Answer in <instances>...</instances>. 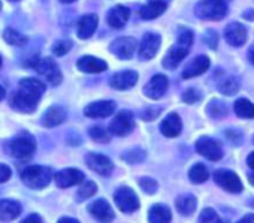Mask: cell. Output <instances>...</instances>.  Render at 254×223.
<instances>
[{
	"mask_svg": "<svg viewBox=\"0 0 254 223\" xmlns=\"http://www.w3.org/2000/svg\"><path fill=\"white\" fill-rule=\"evenodd\" d=\"M45 88L47 87L35 78H26L20 81L18 90L12 94L11 106L20 113H33L42 94L45 93Z\"/></svg>",
	"mask_w": 254,
	"mask_h": 223,
	"instance_id": "cell-1",
	"label": "cell"
},
{
	"mask_svg": "<svg viewBox=\"0 0 254 223\" xmlns=\"http://www.w3.org/2000/svg\"><path fill=\"white\" fill-rule=\"evenodd\" d=\"M196 15L205 21H220L227 15L226 0H200L194 8Z\"/></svg>",
	"mask_w": 254,
	"mask_h": 223,
	"instance_id": "cell-2",
	"label": "cell"
},
{
	"mask_svg": "<svg viewBox=\"0 0 254 223\" xmlns=\"http://www.w3.org/2000/svg\"><path fill=\"white\" fill-rule=\"evenodd\" d=\"M51 169L45 166H27L21 171V180L30 189H44L51 181Z\"/></svg>",
	"mask_w": 254,
	"mask_h": 223,
	"instance_id": "cell-3",
	"label": "cell"
},
{
	"mask_svg": "<svg viewBox=\"0 0 254 223\" xmlns=\"http://www.w3.org/2000/svg\"><path fill=\"white\" fill-rule=\"evenodd\" d=\"M36 151V140L29 135L23 134L17 138H14L8 146V153L17 159H29Z\"/></svg>",
	"mask_w": 254,
	"mask_h": 223,
	"instance_id": "cell-4",
	"label": "cell"
},
{
	"mask_svg": "<svg viewBox=\"0 0 254 223\" xmlns=\"http://www.w3.org/2000/svg\"><path fill=\"white\" fill-rule=\"evenodd\" d=\"M114 201H115L117 207L123 213H127V214H130L139 208V199H138L136 193L127 186L117 189V192L114 193Z\"/></svg>",
	"mask_w": 254,
	"mask_h": 223,
	"instance_id": "cell-5",
	"label": "cell"
},
{
	"mask_svg": "<svg viewBox=\"0 0 254 223\" xmlns=\"http://www.w3.org/2000/svg\"><path fill=\"white\" fill-rule=\"evenodd\" d=\"M36 72H39L42 76L47 78V81L51 85H59L62 82V72L57 63L53 59L44 57V59H36L35 63L32 65Z\"/></svg>",
	"mask_w": 254,
	"mask_h": 223,
	"instance_id": "cell-6",
	"label": "cell"
},
{
	"mask_svg": "<svg viewBox=\"0 0 254 223\" xmlns=\"http://www.w3.org/2000/svg\"><path fill=\"white\" fill-rule=\"evenodd\" d=\"M133 129H135V119L130 111H121L109 125V134L117 137L129 135Z\"/></svg>",
	"mask_w": 254,
	"mask_h": 223,
	"instance_id": "cell-7",
	"label": "cell"
},
{
	"mask_svg": "<svg viewBox=\"0 0 254 223\" xmlns=\"http://www.w3.org/2000/svg\"><path fill=\"white\" fill-rule=\"evenodd\" d=\"M214 181L217 183V186H220L221 189H224V190H227L230 193H241L244 190L241 178L235 172H232L229 169H218V171H215Z\"/></svg>",
	"mask_w": 254,
	"mask_h": 223,
	"instance_id": "cell-8",
	"label": "cell"
},
{
	"mask_svg": "<svg viewBox=\"0 0 254 223\" xmlns=\"http://www.w3.org/2000/svg\"><path fill=\"white\" fill-rule=\"evenodd\" d=\"M196 151L212 162H217L223 157V149L220 143L208 137H202L196 141Z\"/></svg>",
	"mask_w": 254,
	"mask_h": 223,
	"instance_id": "cell-9",
	"label": "cell"
},
{
	"mask_svg": "<svg viewBox=\"0 0 254 223\" xmlns=\"http://www.w3.org/2000/svg\"><path fill=\"white\" fill-rule=\"evenodd\" d=\"M136 50V39L129 38V36H124V38H118L115 39L111 45H109V51L123 60H129L133 57Z\"/></svg>",
	"mask_w": 254,
	"mask_h": 223,
	"instance_id": "cell-10",
	"label": "cell"
},
{
	"mask_svg": "<svg viewBox=\"0 0 254 223\" xmlns=\"http://www.w3.org/2000/svg\"><path fill=\"white\" fill-rule=\"evenodd\" d=\"M85 162H87V166H88L91 171L97 172V174L102 175V177H108V175L112 172V169H114L112 162H111L106 156L99 154V153H90V154L85 157Z\"/></svg>",
	"mask_w": 254,
	"mask_h": 223,
	"instance_id": "cell-11",
	"label": "cell"
},
{
	"mask_svg": "<svg viewBox=\"0 0 254 223\" xmlns=\"http://www.w3.org/2000/svg\"><path fill=\"white\" fill-rule=\"evenodd\" d=\"M115 111V103L112 100H97L85 106L84 114L91 119H105L109 117Z\"/></svg>",
	"mask_w": 254,
	"mask_h": 223,
	"instance_id": "cell-12",
	"label": "cell"
},
{
	"mask_svg": "<svg viewBox=\"0 0 254 223\" xmlns=\"http://www.w3.org/2000/svg\"><path fill=\"white\" fill-rule=\"evenodd\" d=\"M160 44H162V39H160L159 35H156V33H145L144 38H142L141 47H139V57L142 60L153 59L159 53Z\"/></svg>",
	"mask_w": 254,
	"mask_h": 223,
	"instance_id": "cell-13",
	"label": "cell"
},
{
	"mask_svg": "<svg viewBox=\"0 0 254 223\" xmlns=\"http://www.w3.org/2000/svg\"><path fill=\"white\" fill-rule=\"evenodd\" d=\"M168 85H169V81L165 75H154L148 82L147 85L144 87V94L150 99H160L166 90H168Z\"/></svg>",
	"mask_w": 254,
	"mask_h": 223,
	"instance_id": "cell-14",
	"label": "cell"
},
{
	"mask_svg": "<svg viewBox=\"0 0 254 223\" xmlns=\"http://www.w3.org/2000/svg\"><path fill=\"white\" fill-rule=\"evenodd\" d=\"M138 82V74L135 71H123L114 74L109 78V85L115 90H129Z\"/></svg>",
	"mask_w": 254,
	"mask_h": 223,
	"instance_id": "cell-15",
	"label": "cell"
},
{
	"mask_svg": "<svg viewBox=\"0 0 254 223\" xmlns=\"http://www.w3.org/2000/svg\"><path fill=\"white\" fill-rule=\"evenodd\" d=\"M54 178H56V183L59 187L66 189V187H70V186H75V184L84 181L85 175L82 171H79L76 168H66L63 171L57 172L54 175Z\"/></svg>",
	"mask_w": 254,
	"mask_h": 223,
	"instance_id": "cell-16",
	"label": "cell"
},
{
	"mask_svg": "<svg viewBox=\"0 0 254 223\" xmlns=\"http://www.w3.org/2000/svg\"><path fill=\"white\" fill-rule=\"evenodd\" d=\"M224 39L232 47H242L247 41V29L241 23H232L224 30Z\"/></svg>",
	"mask_w": 254,
	"mask_h": 223,
	"instance_id": "cell-17",
	"label": "cell"
},
{
	"mask_svg": "<svg viewBox=\"0 0 254 223\" xmlns=\"http://www.w3.org/2000/svg\"><path fill=\"white\" fill-rule=\"evenodd\" d=\"M209 59L206 56H197L194 57L183 71V78L184 79H190V78H194V76H199L202 74H205L208 69H209Z\"/></svg>",
	"mask_w": 254,
	"mask_h": 223,
	"instance_id": "cell-18",
	"label": "cell"
},
{
	"mask_svg": "<svg viewBox=\"0 0 254 223\" xmlns=\"http://www.w3.org/2000/svg\"><path fill=\"white\" fill-rule=\"evenodd\" d=\"M88 213H90L94 219H97V220H100V222H111V220H114V217H115V214H114L111 205H109L108 201H105V199H97V201L91 202V204L88 205Z\"/></svg>",
	"mask_w": 254,
	"mask_h": 223,
	"instance_id": "cell-19",
	"label": "cell"
},
{
	"mask_svg": "<svg viewBox=\"0 0 254 223\" xmlns=\"http://www.w3.org/2000/svg\"><path fill=\"white\" fill-rule=\"evenodd\" d=\"M181 131H183V123L177 113L168 114L160 125V132L168 138H177L181 134Z\"/></svg>",
	"mask_w": 254,
	"mask_h": 223,
	"instance_id": "cell-20",
	"label": "cell"
},
{
	"mask_svg": "<svg viewBox=\"0 0 254 223\" xmlns=\"http://www.w3.org/2000/svg\"><path fill=\"white\" fill-rule=\"evenodd\" d=\"M129 17H130L129 8H126L123 5H117L109 11L106 20L112 29H123L126 26V23L129 21Z\"/></svg>",
	"mask_w": 254,
	"mask_h": 223,
	"instance_id": "cell-21",
	"label": "cell"
},
{
	"mask_svg": "<svg viewBox=\"0 0 254 223\" xmlns=\"http://www.w3.org/2000/svg\"><path fill=\"white\" fill-rule=\"evenodd\" d=\"M76 68L84 74H100L106 71L108 65L103 60L96 59L93 56H84L76 62Z\"/></svg>",
	"mask_w": 254,
	"mask_h": 223,
	"instance_id": "cell-22",
	"label": "cell"
},
{
	"mask_svg": "<svg viewBox=\"0 0 254 223\" xmlns=\"http://www.w3.org/2000/svg\"><path fill=\"white\" fill-rule=\"evenodd\" d=\"M21 214V205L14 199H0V222L15 220Z\"/></svg>",
	"mask_w": 254,
	"mask_h": 223,
	"instance_id": "cell-23",
	"label": "cell"
},
{
	"mask_svg": "<svg viewBox=\"0 0 254 223\" xmlns=\"http://www.w3.org/2000/svg\"><path fill=\"white\" fill-rule=\"evenodd\" d=\"M64 120H66V111L60 106H51L44 113L41 123L44 128H56L62 125Z\"/></svg>",
	"mask_w": 254,
	"mask_h": 223,
	"instance_id": "cell-24",
	"label": "cell"
},
{
	"mask_svg": "<svg viewBox=\"0 0 254 223\" xmlns=\"http://www.w3.org/2000/svg\"><path fill=\"white\" fill-rule=\"evenodd\" d=\"M97 23H99V18L97 15L94 14H88V15H84L79 18L78 24H76V32H78V36L81 39H88L97 29Z\"/></svg>",
	"mask_w": 254,
	"mask_h": 223,
	"instance_id": "cell-25",
	"label": "cell"
},
{
	"mask_svg": "<svg viewBox=\"0 0 254 223\" xmlns=\"http://www.w3.org/2000/svg\"><path fill=\"white\" fill-rule=\"evenodd\" d=\"M189 54V48L187 47H183L180 44H177L175 47H172L168 54L165 56L163 59V66L166 69H175Z\"/></svg>",
	"mask_w": 254,
	"mask_h": 223,
	"instance_id": "cell-26",
	"label": "cell"
},
{
	"mask_svg": "<svg viewBox=\"0 0 254 223\" xmlns=\"http://www.w3.org/2000/svg\"><path fill=\"white\" fill-rule=\"evenodd\" d=\"M166 8H168V5H166V2H163V0H153V2H150L141 8L139 15L142 20H154V18L160 17L166 11Z\"/></svg>",
	"mask_w": 254,
	"mask_h": 223,
	"instance_id": "cell-27",
	"label": "cell"
},
{
	"mask_svg": "<svg viewBox=\"0 0 254 223\" xmlns=\"http://www.w3.org/2000/svg\"><path fill=\"white\" fill-rule=\"evenodd\" d=\"M172 220V213L166 205L156 204L148 211V222L153 223H168Z\"/></svg>",
	"mask_w": 254,
	"mask_h": 223,
	"instance_id": "cell-28",
	"label": "cell"
},
{
	"mask_svg": "<svg viewBox=\"0 0 254 223\" xmlns=\"http://www.w3.org/2000/svg\"><path fill=\"white\" fill-rule=\"evenodd\" d=\"M196 205H197V201L193 195H181L177 198V210L183 214V216H190L194 213L196 210Z\"/></svg>",
	"mask_w": 254,
	"mask_h": 223,
	"instance_id": "cell-29",
	"label": "cell"
},
{
	"mask_svg": "<svg viewBox=\"0 0 254 223\" xmlns=\"http://www.w3.org/2000/svg\"><path fill=\"white\" fill-rule=\"evenodd\" d=\"M233 111L241 119H254V103L247 99H238L233 105Z\"/></svg>",
	"mask_w": 254,
	"mask_h": 223,
	"instance_id": "cell-30",
	"label": "cell"
},
{
	"mask_svg": "<svg viewBox=\"0 0 254 223\" xmlns=\"http://www.w3.org/2000/svg\"><path fill=\"white\" fill-rule=\"evenodd\" d=\"M208 177H209V172H208L206 166L202 165V163L193 165L191 169H190V172H189V178H190L191 183H194V184L205 183V181L208 180Z\"/></svg>",
	"mask_w": 254,
	"mask_h": 223,
	"instance_id": "cell-31",
	"label": "cell"
},
{
	"mask_svg": "<svg viewBox=\"0 0 254 223\" xmlns=\"http://www.w3.org/2000/svg\"><path fill=\"white\" fill-rule=\"evenodd\" d=\"M239 90V81L235 76H226L223 81H220L218 84V91L226 94V96H232Z\"/></svg>",
	"mask_w": 254,
	"mask_h": 223,
	"instance_id": "cell-32",
	"label": "cell"
},
{
	"mask_svg": "<svg viewBox=\"0 0 254 223\" xmlns=\"http://www.w3.org/2000/svg\"><path fill=\"white\" fill-rule=\"evenodd\" d=\"M3 38L8 44H11L14 47H23L27 42V38L24 35H21L20 32H17L15 29H6L3 33Z\"/></svg>",
	"mask_w": 254,
	"mask_h": 223,
	"instance_id": "cell-33",
	"label": "cell"
},
{
	"mask_svg": "<svg viewBox=\"0 0 254 223\" xmlns=\"http://www.w3.org/2000/svg\"><path fill=\"white\" fill-rule=\"evenodd\" d=\"M208 116L212 117V119H221L227 114V108H226V103L221 102V100H212L209 105H208Z\"/></svg>",
	"mask_w": 254,
	"mask_h": 223,
	"instance_id": "cell-34",
	"label": "cell"
},
{
	"mask_svg": "<svg viewBox=\"0 0 254 223\" xmlns=\"http://www.w3.org/2000/svg\"><path fill=\"white\" fill-rule=\"evenodd\" d=\"M145 157H147V153L142 149H132L123 153V159L127 163H141L145 160Z\"/></svg>",
	"mask_w": 254,
	"mask_h": 223,
	"instance_id": "cell-35",
	"label": "cell"
},
{
	"mask_svg": "<svg viewBox=\"0 0 254 223\" xmlns=\"http://www.w3.org/2000/svg\"><path fill=\"white\" fill-rule=\"evenodd\" d=\"M97 192V186H96V183L94 181H84V184L79 187V190L76 192L78 195V199L79 201H84V199H88V198H91L94 193Z\"/></svg>",
	"mask_w": 254,
	"mask_h": 223,
	"instance_id": "cell-36",
	"label": "cell"
},
{
	"mask_svg": "<svg viewBox=\"0 0 254 223\" xmlns=\"http://www.w3.org/2000/svg\"><path fill=\"white\" fill-rule=\"evenodd\" d=\"M88 135H90V138H91L93 141H96V143H109V140H111L108 131H105V129L100 128V126L91 128V129L88 131Z\"/></svg>",
	"mask_w": 254,
	"mask_h": 223,
	"instance_id": "cell-37",
	"label": "cell"
},
{
	"mask_svg": "<svg viewBox=\"0 0 254 223\" xmlns=\"http://www.w3.org/2000/svg\"><path fill=\"white\" fill-rule=\"evenodd\" d=\"M177 41H178V44H180V45L190 48V47H191V44H193V33H191L189 29H184V27H181V29H178V36H177Z\"/></svg>",
	"mask_w": 254,
	"mask_h": 223,
	"instance_id": "cell-38",
	"label": "cell"
},
{
	"mask_svg": "<svg viewBox=\"0 0 254 223\" xmlns=\"http://www.w3.org/2000/svg\"><path fill=\"white\" fill-rule=\"evenodd\" d=\"M70 50H72V42H70L69 39H60V41H57V42L54 44V47H53V53H54L56 56H64V54H67Z\"/></svg>",
	"mask_w": 254,
	"mask_h": 223,
	"instance_id": "cell-39",
	"label": "cell"
},
{
	"mask_svg": "<svg viewBox=\"0 0 254 223\" xmlns=\"http://www.w3.org/2000/svg\"><path fill=\"white\" fill-rule=\"evenodd\" d=\"M199 222H203V223H220L221 219L218 217V214L215 213L214 208H205L200 216H199Z\"/></svg>",
	"mask_w": 254,
	"mask_h": 223,
	"instance_id": "cell-40",
	"label": "cell"
},
{
	"mask_svg": "<svg viewBox=\"0 0 254 223\" xmlns=\"http://www.w3.org/2000/svg\"><path fill=\"white\" fill-rule=\"evenodd\" d=\"M139 186H141V189H142L145 193H148V195H154V193L157 192V189H159L157 181L153 180V178H148V177L141 178V180H139Z\"/></svg>",
	"mask_w": 254,
	"mask_h": 223,
	"instance_id": "cell-41",
	"label": "cell"
},
{
	"mask_svg": "<svg viewBox=\"0 0 254 223\" xmlns=\"http://www.w3.org/2000/svg\"><path fill=\"white\" fill-rule=\"evenodd\" d=\"M202 99V93L197 88H187L183 93V100L186 103H196Z\"/></svg>",
	"mask_w": 254,
	"mask_h": 223,
	"instance_id": "cell-42",
	"label": "cell"
},
{
	"mask_svg": "<svg viewBox=\"0 0 254 223\" xmlns=\"http://www.w3.org/2000/svg\"><path fill=\"white\" fill-rule=\"evenodd\" d=\"M203 42H205L209 48L215 50L217 45H218V35H217V32H214V30H206L205 35H203Z\"/></svg>",
	"mask_w": 254,
	"mask_h": 223,
	"instance_id": "cell-43",
	"label": "cell"
},
{
	"mask_svg": "<svg viewBox=\"0 0 254 223\" xmlns=\"http://www.w3.org/2000/svg\"><path fill=\"white\" fill-rule=\"evenodd\" d=\"M160 113H162V108H160V106H151V108H147V109L144 111L142 119L147 120V122H151V120L157 119Z\"/></svg>",
	"mask_w": 254,
	"mask_h": 223,
	"instance_id": "cell-44",
	"label": "cell"
},
{
	"mask_svg": "<svg viewBox=\"0 0 254 223\" xmlns=\"http://www.w3.org/2000/svg\"><path fill=\"white\" fill-rule=\"evenodd\" d=\"M12 175V171L8 165L0 163V183H6Z\"/></svg>",
	"mask_w": 254,
	"mask_h": 223,
	"instance_id": "cell-45",
	"label": "cell"
},
{
	"mask_svg": "<svg viewBox=\"0 0 254 223\" xmlns=\"http://www.w3.org/2000/svg\"><path fill=\"white\" fill-rule=\"evenodd\" d=\"M226 137L229 138V141H232L235 146H239L241 144V141H242V135L238 132V131H232V129H229V131H226Z\"/></svg>",
	"mask_w": 254,
	"mask_h": 223,
	"instance_id": "cell-46",
	"label": "cell"
},
{
	"mask_svg": "<svg viewBox=\"0 0 254 223\" xmlns=\"http://www.w3.org/2000/svg\"><path fill=\"white\" fill-rule=\"evenodd\" d=\"M23 222H24V223H29V222H42V219H41L38 214H30L29 217L23 219Z\"/></svg>",
	"mask_w": 254,
	"mask_h": 223,
	"instance_id": "cell-47",
	"label": "cell"
},
{
	"mask_svg": "<svg viewBox=\"0 0 254 223\" xmlns=\"http://www.w3.org/2000/svg\"><path fill=\"white\" fill-rule=\"evenodd\" d=\"M241 223H254V214L244 216V217L241 219Z\"/></svg>",
	"mask_w": 254,
	"mask_h": 223,
	"instance_id": "cell-48",
	"label": "cell"
},
{
	"mask_svg": "<svg viewBox=\"0 0 254 223\" xmlns=\"http://www.w3.org/2000/svg\"><path fill=\"white\" fill-rule=\"evenodd\" d=\"M59 222H60V223H64V222H66V223H78L76 219H70V217H60Z\"/></svg>",
	"mask_w": 254,
	"mask_h": 223,
	"instance_id": "cell-49",
	"label": "cell"
},
{
	"mask_svg": "<svg viewBox=\"0 0 254 223\" xmlns=\"http://www.w3.org/2000/svg\"><path fill=\"white\" fill-rule=\"evenodd\" d=\"M247 163H248V166H250L251 169H254V151L247 157Z\"/></svg>",
	"mask_w": 254,
	"mask_h": 223,
	"instance_id": "cell-50",
	"label": "cell"
},
{
	"mask_svg": "<svg viewBox=\"0 0 254 223\" xmlns=\"http://www.w3.org/2000/svg\"><path fill=\"white\" fill-rule=\"evenodd\" d=\"M242 17H244L245 20H254V12H253V11H247V12L242 14Z\"/></svg>",
	"mask_w": 254,
	"mask_h": 223,
	"instance_id": "cell-51",
	"label": "cell"
},
{
	"mask_svg": "<svg viewBox=\"0 0 254 223\" xmlns=\"http://www.w3.org/2000/svg\"><path fill=\"white\" fill-rule=\"evenodd\" d=\"M248 60H250L251 65H254V47H251L250 51H248Z\"/></svg>",
	"mask_w": 254,
	"mask_h": 223,
	"instance_id": "cell-52",
	"label": "cell"
},
{
	"mask_svg": "<svg viewBox=\"0 0 254 223\" xmlns=\"http://www.w3.org/2000/svg\"><path fill=\"white\" fill-rule=\"evenodd\" d=\"M3 97H5V88L0 85V100H2Z\"/></svg>",
	"mask_w": 254,
	"mask_h": 223,
	"instance_id": "cell-53",
	"label": "cell"
},
{
	"mask_svg": "<svg viewBox=\"0 0 254 223\" xmlns=\"http://www.w3.org/2000/svg\"><path fill=\"white\" fill-rule=\"evenodd\" d=\"M62 3H72V2H76V0H60Z\"/></svg>",
	"mask_w": 254,
	"mask_h": 223,
	"instance_id": "cell-54",
	"label": "cell"
},
{
	"mask_svg": "<svg viewBox=\"0 0 254 223\" xmlns=\"http://www.w3.org/2000/svg\"><path fill=\"white\" fill-rule=\"evenodd\" d=\"M250 181H251V184L254 186V174H250Z\"/></svg>",
	"mask_w": 254,
	"mask_h": 223,
	"instance_id": "cell-55",
	"label": "cell"
},
{
	"mask_svg": "<svg viewBox=\"0 0 254 223\" xmlns=\"http://www.w3.org/2000/svg\"><path fill=\"white\" fill-rule=\"evenodd\" d=\"M0 68H2V60H0Z\"/></svg>",
	"mask_w": 254,
	"mask_h": 223,
	"instance_id": "cell-56",
	"label": "cell"
},
{
	"mask_svg": "<svg viewBox=\"0 0 254 223\" xmlns=\"http://www.w3.org/2000/svg\"><path fill=\"white\" fill-rule=\"evenodd\" d=\"M11 2H17V0H11Z\"/></svg>",
	"mask_w": 254,
	"mask_h": 223,
	"instance_id": "cell-57",
	"label": "cell"
},
{
	"mask_svg": "<svg viewBox=\"0 0 254 223\" xmlns=\"http://www.w3.org/2000/svg\"><path fill=\"white\" fill-rule=\"evenodd\" d=\"M0 8H2V5H0Z\"/></svg>",
	"mask_w": 254,
	"mask_h": 223,
	"instance_id": "cell-58",
	"label": "cell"
},
{
	"mask_svg": "<svg viewBox=\"0 0 254 223\" xmlns=\"http://www.w3.org/2000/svg\"><path fill=\"white\" fill-rule=\"evenodd\" d=\"M253 141H254V138H253Z\"/></svg>",
	"mask_w": 254,
	"mask_h": 223,
	"instance_id": "cell-59",
	"label": "cell"
}]
</instances>
